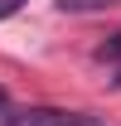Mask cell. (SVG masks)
Wrapping results in <instances>:
<instances>
[{"label":"cell","mask_w":121,"mask_h":126,"mask_svg":"<svg viewBox=\"0 0 121 126\" xmlns=\"http://www.w3.org/2000/svg\"><path fill=\"white\" fill-rule=\"evenodd\" d=\"M97 63H111V68H121V34H111L106 44H97Z\"/></svg>","instance_id":"obj_2"},{"label":"cell","mask_w":121,"mask_h":126,"mask_svg":"<svg viewBox=\"0 0 121 126\" xmlns=\"http://www.w3.org/2000/svg\"><path fill=\"white\" fill-rule=\"evenodd\" d=\"M0 126H102L82 116V111H63V107H5Z\"/></svg>","instance_id":"obj_1"},{"label":"cell","mask_w":121,"mask_h":126,"mask_svg":"<svg viewBox=\"0 0 121 126\" xmlns=\"http://www.w3.org/2000/svg\"><path fill=\"white\" fill-rule=\"evenodd\" d=\"M63 10H73V15H82V10H106V5H121V0H58Z\"/></svg>","instance_id":"obj_3"},{"label":"cell","mask_w":121,"mask_h":126,"mask_svg":"<svg viewBox=\"0 0 121 126\" xmlns=\"http://www.w3.org/2000/svg\"><path fill=\"white\" fill-rule=\"evenodd\" d=\"M5 107H10V92H5V87H0V111H5Z\"/></svg>","instance_id":"obj_4"}]
</instances>
